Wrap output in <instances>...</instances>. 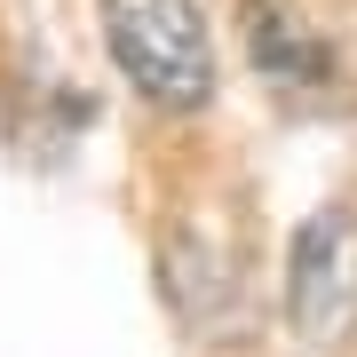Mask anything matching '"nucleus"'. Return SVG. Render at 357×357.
Wrapping results in <instances>:
<instances>
[{"label":"nucleus","instance_id":"f257e3e1","mask_svg":"<svg viewBox=\"0 0 357 357\" xmlns=\"http://www.w3.org/2000/svg\"><path fill=\"white\" fill-rule=\"evenodd\" d=\"M103 40L128 88L159 112H199L215 96V40L199 0H103Z\"/></svg>","mask_w":357,"mask_h":357},{"label":"nucleus","instance_id":"f03ea898","mask_svg":"<svg viewBox=\"0 0 357 357\" xmlns=\"http://www.w3.org/2000/svg\"><path fill=\"white\" fill-rule=\"evenodd\" d=\"M286 302H294V326L310 342H333L357 302V270H349V215H310L302 238H294V270H286Z\"/></svg>","mask_w":357,"mask_h":357},{"label":"nucleus","instance_id":"7ed1b4c3","mask_svg":"<svg viewBox=\"0 0 357 357\" xmlns=\"http://www.w3.org/2000/svg\"><path fill=\"white\" fill-rule=\"evenodd\" d=\"M246 40H255V72L270 79V88H318V79L333 72L326 40L310 32L294 8H278V0H255V16H246Z\"/></svg>","mask_w":357,"mask_h":357}]
</instances>
